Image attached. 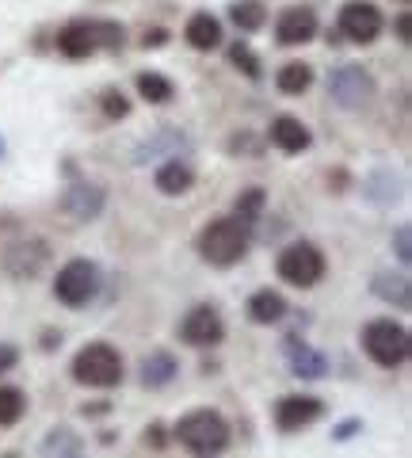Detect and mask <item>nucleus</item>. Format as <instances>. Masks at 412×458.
Masks as SVG:
<instances>
[{"instance_id": "nucleus-1", "label": "nucleus", "mask_w": 412, "mask_h": 458, "mask_svg": "<svg viewBox=\"0 0 412 458\" xmlns=\"http://www.w3.org/2000/svg\"><path fill=\"white\" fill-rule=\"evenodd\" d=\"M172 436L180 447L191 454H222L230 447V420L214 409H191L176 420Z\"/></svg>"}, {"instance_id": "nucleus-2", "label": "nucleus", "mask_w": 412, "mask_h": 458, "mask_svg": "<svg viewBox=\"0 0 412 458\" xmlns=\"http://www.w3.org/2000/svg\"><path fill=\"white\" fill-rule=\"evenodd\" d=\"M248 252V225L237 218H214L198 233V256L214 267H233Z\"/></svg>"}, {"instance_id": "nucleus-3", "label": "nucleus", "mask_w": 412, "mask_h": 458, "mask_svg": "<svg viewBox=\"0 0 412 458\" xmlns=\"http://www.w3.org/2000/svg\"><path fill=\"white\" fill-rule=\"evenodd\" d=\"M73 382L88 390H111L122 382V355L111 344H84L73 355Z\"/></svg>"}, {"instance_id": "nucleus-4", "label": "nucleus", "mask_w": 412, "mask_h": 458, "mask_svg": "<svg viewBox=\"0 0 412 458\" xmlns=\"http://www.w3.org/2000/svg\"><path fill=\"white\" fill-rule=\"evenodd\" d=\"M408 348H412V344H408V328L405 325H397L393 318L366 321V328H363V352L371 355L378 367H386V370L405 367Z\"/></svg>"}, {"instance_id": "nucleus-5", "label": "nucleus", "mask_w": 412, "mask_h": 458, "mask_svg": "<svg viewBox=\"0 0 412 458\" xmlns=\"http://www.w3.org/2000/svg\"><path fill=\"white\" fill-rule=\"evenodd\" d=\"M279 279L298 286V291H309V286H317L324 279V252L317 245H309V241H294L279 252Z\"/></svg>"}, {"instance_id": "nucleus-6", "label": "nucleus", "mask_w": 412, "mask_h": 458, "mask_svg": "<svg viewBox=\"0 0 412 458\" xmlns=\"http://www.w3.org/2000/svg\"><path fill=\"white\" fill-rule=\"evenodd\" d=\"M99 291V267L92 260H69L58 267V276H54V298H58L62 306L69 310H80L88 306Z\"/></svg>"}, {"instance_id": "nucleus-7", "label": "nucleus", "mask_w": 412, "mask_h": 458, "mask_svg": "<svg viewBox=\"0 0 412 458\" xmlns=\"http://www.w3.org/2000/svg\"><path fill=\"white\" fill-rule=\"evenodd\" d=\"M374 92H378V84H374V77L366 73L363 65H336L332 73H329V96H332V104L348 107V111L366 107L374 99Z\"/></svg>"}, {"instance_id": "nucleus-8", "label": "nucleus", "mask_w": 412, "mask_h": 458, "mask_svg": "<svg viewBox=\"0 0 412 458\" xmlns=\"http://www.w3.org/2000/svg\"><path fill=\"white\" fill-rule=\"evenodd\" d=\"M336 27L355 47H371V42L386 31V16H382V8L371 4V0H348V4L340 8Z\"/></svg>"}, {"instance_id": "nucleus-9", "label": "nucleus", "mask_w": 412, "mask_h": 458, "mask_svg": "<svg viewBox=\"0 0 412 458\" xmlns=\"http://www.w3.org/2000/svg\"><path fill=\"white\" fill-rule=\"evenodd\" d=\"M180 340L191 348H214L225 340V321L214 306H195L188 318L180 321Z\"/></svg>"}, {"instance_id": "nucleus-10", "label": "nucleus", "mask_w": 412, "mask_h": 458, "mask_svg": "<svg viewBox=\"0 0 412 458\" xmlns=\"http://www.w3.org/2000/svg\"><path fill=\"white\" fill-rule=\"evenodd\" d=\"M321 417H324L321 397H309V394H290L275 405V424L282 432H302V428L317 424Z\"/></svg>"}, {"instance_id": "nucleus-11", "label": "nucleus", "mask_w": 412, "mask_h": 458, "mask_svg": "<svg viewBox=\"0 0 412 458\" xmlns=\"http://www.w3.org/2000/svg\"><path fill=\"white\" fill-rule=\"evenodd\" d=\"M104 203H107V191L99 183H88V180H73L62 195V210L73 214L77 222H92L104 214Z\"/></svg>"}, {"instance_id": "nucleus-12", "label": "nucleus", "mask_w": 412, "mask_h": 458, "mask_svg": "<svg viewBox=\"0 0 412 458\" xmlns=\"http://www.w3.org/2000/svg\"><path fill=\"white\" fill-rule=\"evenodd\" d=\"M317 35V12L314 8H287L282 16L275 20V38L282 42V47H302V42H309Z\"/></svg>"}, {"instance_id": "nucleus-13", "label": "nucleus", "mask_w": 412, "mask_h": 458, "mask_svg": "<svg viewBox=\"0 0 412 458\" xmlns=\"http://www.w3.org/2000/svg\"><path fill=\"white\" fill-rule=\"evenodd\" d=\"M58 50L69 57V62H84L99 50L96 42V20H73L58 31Z\"/></svg>"}, {"instance_id": "nucleus-14", "label": "nucleus", "mask_w": 412, "mask_h": 458, "mask_svg": "<svg viewBox=\"0 0 412 458\" xmlns=\"http://www.w3.org/2000/svg\"><path fill=\"white\" fill-rule=\"evenodd\" d=\"M267 138H272V146L282 149V153H306L309 146H314V134H309V126L302 119H294V114H279V119H272V131H267Z\"/></svg>"}, {"instance_id": "nucleus-15", "label": "nucleus", "mask_w": 412, "mask_h": 458, "mask_svg": "<svg viewBox=\"0 0 412 458\" xmlns=\"http://www.w3.org/2000/svg\"><path fill=\"white\" fill-rule=\"evenodd\" d=\"M46 260H50V252H46L42 241H23V245H12L8 256H4L8 271H12V276H20V279H35Z\"/></svg>"}, {"instance_id": "nucleus-16", "label": "nucleus", "mask_w": 412, "mask_h": 458, "mask_svg": "<svg viewBox=\"0 0 412 458\" xmlns=\"http://www.w3.org/2000/svg\"><path fill=\"white\" fill-rule=\"evenodd\" d=\"M287 360H290V370L298 378H324L329 375V360H324V352L309 348V344L298 340V336L287 340Z\"/></svg>"}, {"instance_id": "nucleus-17", "label": "nucleus", "mask_w": 412, "mask_h": 458, "mask_svg": "<svg viewBox=\"0 0 412 458\" xmlns=\"http://www.w3.org/2000/svg\"><path fill=\"white\" fill-rule=\"evenodd\" d=\"M287 318V298H282L279 291H272V286H264V291H256L248 298V321L256 325H275Z\"/></svg>"}, {"instance_id": "nucleus-18", "label": "nucleus", "mask_w": 412, "mask_h": 458, "mask_svg": "<svg viewBox=\"0 0 412 458\" xmlns=\"http://www.w3.org/2000/svg\"><path fill=\"white\" fill-rule=\"evenodd\" d=\"M183 38H188L195 50L222 47V23H218V16H210V12H195V16L188 20V27H183Z\"/></svg>"}, {"instance_id": "nucleus-19", "label": "nucleus", "mask_w": 412, "mask_h": 458, "mask_svg": "<svg viewBox=\"0 0 412 458\" xmlns=\"http://www.w3.org/2000/svg\"><path fill=\"white\" fill-rule=\"evenodd\" d=\"M176 355L172 352H149L146 360H141V386H149V390H161V386H168L176 378Z\"/></svg>"}, {"instance_id": "nucleus-20", "label": "nucleus", "mask_w": 412, "mask_h": 458, "mask_svg": "<svg viewBox=\"0 0 412 458\" xmlns=\"http://www.w3.org/2000/svg\"><path fill=\"white\" fill-rule=\"evenodd\" d=\"M153 183H157L161 195H188L191 183H195V172L183 161H164L157 172H153Z\"/></svg>"}, {"instance_id": "nucleus-21", "label": "nucleus", "mask_w": 412, "mask_h": 458, "mask_svg": "<svg viewBox=\"0 0 412 458\" xmlns=\"http://www.w3.org/2000/svg\"><path fill=\"white\" fill-rule=\"evenodd\" d=\"M374 294L382 298V302L408 310V302H412L408 276H401V271H397V276H393V271H378V276H374Z\"/></svg>"}, {"instance_id": "nucleus-22", "label": "nucleus", "mask_w": 412, "mask_h": 458, "mask_svg": "<svg viewBox=\"0 0 412 458\" xmlns=\"http://www.w3.org/2000/svg\"><path fill=\"white\" fill-rule=\"evenodd\" d=\"M309 84H314V69H309L306 62H287L275 73V89L282 96H306Z\"/></svg>"}, {"instance_id": "nucleus-23", "label": "nucleus", "mask_w": 412, "mask_h": 458, "mask_svg": "<svg viewBox=\"0 0 412 458\" xmlns=\"http://www.w3.org/2000/svg\"><path fill=\"white\" fill-rule=\"evenodd\" d=\"M134 89H138V96L146 99V104H168V99L176 96V84L168 81L164 73H153V69H146V73L134 77Z\"/></svg>"}, {"instance_id": "nucleus-24", "label": "nucleus", "mask_w": 412, "mask_h": 458, "mask_svg": "<svg viewBox=\"0 0 412 458\" xmlns=\"http://www.w3.org/2000/svg\"><path fill=\"white\" fill-rule=\"evenodd\" d=\"M230 20L237 31H260L267 23V8L260 0H237V4H230Z\"/></svg>"}, {"instance_id": "nucleus-25", "label": "nucleus", "mask_w": 412, "mask_h": 458, "mask_svg": "<svg viewBox=\"0 0 412 458\" xmlns=\"http://www.w3.org/2000/svg\"><path fill=\"white\" fill-rule=\"evenodd\" d=\"M23 412H27V397L20 386H0V428L20 424Z\"/></svg>"}, {"instance_id": "nucleus-26", "label": "nucleus", "mask_w": 412, "mask_h": 458, "mask_svg": "<svg viewBox=\"0 0 412 458\" xmlns=\"http://www.w3.org/2000/svg\"><path fill=\"white\" fill-rule=\"evenodd\" d=\"M264 207H267V195H264L260 188H248V191H240V195H237L233 218H237V222H245V225H252V222H260Z\"/></svg>"}, {"instance_id": "nucleus-27", "label": "nucleus", "mask_w": 412, "mask_h": 458, "mask_svg": "<svg viewBox=\"0 0 412 458\" xmlns=\"http://www.w3.org/2000/svg\"><path fill=\"white\" fill-rule=\"evenodd\" d=\"M225 57H230V65L240 69L245 77H252V81H260V77H264V65H260V57L252 54L248 42H233V47L225 50Z\"/></svg>"}, {"instance_id": "nucleus-28", "label": "nucleus", "mask_w": 412, "mask_h": 458, "mask_svg": "<svg viewBox=\"0 0 412 458\" xmlns=\"http://www.w3.org/2000/svg\"><path fill=\"white\" fill-rule=\"evenodd\" d=\"M84 443L69 432V428H58V432H50L42 439V454H80Z\"/></svg>"}, {"instance_id": "nucleus-29", "label": "nucleus", "mask_w": 412, "mask_h": 458, "mask_svg": "<svg viewBox=\"0 0 412 458\" xmlns=\"http://www.w3.org/2000/svg\"><path fill=\"white\" fill-rule=\"evenodd\" d=\"M99 107H104V119L119 123V119L130 114V99H126L119 89H104V92H99Z\"/></svg>"}, {"instance_id": "nucleus-30", "label": "nucleus", "mask_w": 412, "mask_h": 458, "mask_svg": "<svg viewBox=\"0 0 412 458\" xmlns=\"http://www.w3.org/2000/svg\"><path fill=\"white\" fill-rule=\"evenodd\" d=\"M96 42H99V50H107V54H119L122 50V27L119 23H111V20H96Z\"/></svg>"}, {"instance_id": "nucleus-31", "label": "nucleus", "mask_w": 412, "mask_h": 458, "mask_svg": "<svg viewBox=\"0 0 412 458\" xmlns=\"http://www.w3.org/2000/svg\"><path fill=\"white\" fill-rule=\"evenodd\" d=\"M230 149H233V157H237L240 149H245V157H260V141H256V138L245 131V134H233V138H230Z\"/></svg>"}, {"instance_id": "nucleus-32", "label": "nucleus", "mask_w": 412, "mask_h": 458, "mask_svg": "<svg viewBox=\"0 0 412 458\" xmlns=\"http://www.w3.org/2000/svg\"><path fill=\"white\" fill-rule=\"evenodd\" d=\"M16 363H20V348H16V344H0V375H8Z\"/></svg>"}, {"instance_id": "nucleus-33", "label": "nucleus", "mask_w": 412, "mask_h": 458, "mask_svg": "<svg viewBox=\"0 0 412 458\" xmlns=\"http://www.w3.org/2000/svg\"><path fill=\"white\" fill-rule=\"evenodd\" d=\"M408 237H412V229H408V225H397L393 241H397V256H401V264H408V256H412V249H408Z\"/></svg>"}, {"instance_id": "nucleus-34", "label": "nucleus", "mask_w": 412, "mask_h": 458, "mask_svg": "<svg viewBox=\"0 0 412 458\" xmlns=\"http://www.w3.org/2000/svg\"><path fill=\"white\" fill-rule=\"evenodd\" d=\"M164 42H168V35L161 31V27H157V31H153V35H149V31L141 35V47H146V50H149V47H164Z\"/></svg>"}, {"instance_id": "nucleus-35", "label": "nucleus", "mask_w": 412, "mask_h": 458, "mask_svg": "<svg viewBox=\"0 0 412 458\" xmlns=\"http://www.w3.org/2000/svg\"><path fill=\"white\" fill-rule=\"evenodd\" d=\"M397 38H401V42H408V27H412V20H408V12H401V16H397Z\"/></svg>"}, {"instance_id": "nucleus-36", "label": "nucleus", "mask_w": 412, "mask_h": 458, "mask_svg": "<svg viewBox=\"0 0 412 458\" xmlns=\"http://www.w3.org/2000/svg\"><path fill=\"white\" fill-rule=\"evenodd\" d=\"M355 432H359V420H344L340 424V432H336V439H351Z\"/></svg>"}, {"instance_id": "nucleus-37", "label": "nucleus", "mask_w": 412, "mask_h": 458, "mask_svg": "<svg viewBox=\"0 0 412 458\" xmlns=\"http://www.w3.org/2000/svg\"><path fill=\"white\" fill-rule=\"evenodd\" d=\"M146 443H153V447H164V432H161V424H153V432H146Z\"/></svg>"}, {"instance_id": "nucleus-38", "label": "nucleus", "mask_w": 412, "mask_h": 458, "mask_svg": "<svg viewBox=\"0 0 412 458\" xmlns=\"http://www.w3.org/2000/svg\"><path fill=\"white\" fill-rule=\"evenodd\" d=\"M0 157H4V138H0Z\"/></svg>"}]
</instances>
